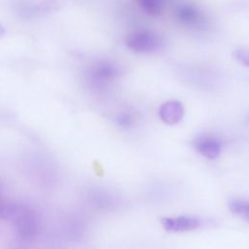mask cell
<instances>
[{
	"instance_id": "cell-11",
	"label": "cell",
	"mask_w": 249,
	"mask_h": 249,
	"mask_svg": "<svg viewBox=\"0 0 249 249\" xmlns=\"http://www.w3.org/2000/svg\"><path fill=\"white\" fill-rule=\"evenodd\" d=\"M117 122L120 125L126 127V126L131 125V124L133 122V118L129 114H123L117 118Z\"/></svg>"
},
{
	"instance_id": "cell-8",
	"label": "cell",
	"mask_w": 249,
	"mask_h": 249,
	"mask_svg": "<svg viewBox=\"0 0 249 249\" xmlns=\"http://www.w3.org/2000/svg\"><path fill=\"white\" fill-rule=\"evenodd\" d=\"M229 208L233 214L248 221L249 218V206L246 199L240 197H232L229 200Z\"/></svg>"
},
{
	"instance_id": "cell-10",
	"label": "cell",
	"mask_w": 249,
	"mask_h": 249,
	"mask_svg": "<svg viewBox=\"0 0 249 249\" xmlns=\"http://www.w3.org/2000/svg\"><path fill=\"white\" fill-rule=\"evenodd\" d=\"M234 56L235 58L242 63L245 66H248L249 63V55H248V52L245 49H238L234 52Z\"/></svg>"
},
{
	"instance_id": "cell-12",
	"label": "cell",
	"mask_w": 249,
	"mask_h": 249,
	"mask_svg": "<svg viewBox=\"0 0 249 249\" xmlns=\"http://www.w3.org/2000/svg\"><path fill=\"white\" fill-rule=\"evenodd\" d=\"M4 34H5V29H4V27L0 24V38H1Z\"/></svg>"
},
{
	"instance_id": "cell-3",
	"label": "cell",
	"mask_w": 249,
	"mask_h": 249,
	"mask_svg": "<svg viewBox=\"0 0 249 249\" xmlns=\"http://www.w3.org/2000/svg\"><path fill=\"white\" fill-rule=\"evenodd\" d=\"M161 225L165 231L170 232H183L197 229L200 226V221L193 216H175L165 217L161 219Z\"/></svg>"
},
{
	"instance_id": "cell-1",
	"label": "cell",
	"mask_w": 249,
	"mask_h": 249,
	"mask_svg": "<svg viewBox=\"0 0 249 249\" xmlns=\"http://www.w3.org/2000/svg\"><path fill=\"white\" fill-rule=\"evenodd\" d=\"M125 45L134 53H149L157 52L161 47V39L153 31L139 30L127 36Z\"/></svg>"
},
{
	"instance_id": "cell-5",
	"label": "cell",
	"mask_w": 249,
	"mask_h": 249,
	"mask_svg": "<svg viewBox=\"0 0 249 249\" xmlns=\"http://www.w3.org/2000/svg\"><path fill=\"white\" fill-rule=\"evenodd\" d=\"M120 71L121 70L116 64L108 61H102L93 66L90 71V78L95 84L102 85L117 78L120 75Z\"/></svg>"
},
{
	"instance_id": "cell-2",
	"label": "cell",
	"mask_w": 249,
	"mask_h": 249,
	"mask_svg": "<svg viewBox=\"0 0 249 249\" xmlns=\"http://www.w3.org/2000/svg\"><path fill=\"white\" fill-rule=\"evenodd\" d=\"M13 223L18 235L23 240L34 238L39 231L40 224L36 212L24 205Z\"/></svg>"
},
{
	"instance_id": "cell-7",
	"label": "cell",
	"mask_w": 249,
	"mask_h": 249,
	"mask_svg": "<svg viewBox=\"0 0 249 249\" xmlns=\"http://www.w3.org/2000/svg\"><path fill=\"white\" fill-rule=\"evenodd\" d=\"M176 17L180 22L186 25H196L200 21L199 11L191 5H182L176 11Z\"/></svg>"
},
{
	"instance_id": "cell-9",
	"label": "cell",
	"mask_w": 249,
	"mask_h": 249,
	"mask_svg": "<svg viewBox=\"0 0 249 249\" xmlns=\"http://www.w3.org/2000/svg\"><path fill=\"white\" fill-rule=\"evenodd\" d=\"M23 205L0 200V219L14 221L19 214Z\"/></svg>"
},
{
	"instance_id": "cell-6",
	"label": "cell",
	"mask_w": 249,
	"mask_h": 249,
	"mask_svg": "<svg viewBox=\"0 0 249 249\" xmlns=\"http://www.w3.org/2000/svg\"><path fill=\"white\" fill-rule=\"evenodd\" d=\"M160 120L167 124H175L179 123L184 116V107L177 100H169L163 103L159 109Z\"/></svg>"
},
{
	"instance_id": "cell-4",
	"label": "cell",
	"mask_w": 249,
	"mask_h": 249,
	"mask_svg": "<svg viewBox=\"0 0 249 249\" xmlns=\"http://www.w3.org/2000/svg\"><path fill=\"white\" fill-rule=\"evenodd\" d=\"M223 144L214 136H201L195 141L196 150L208 160L217 159L222 152Z\"/></svg>"
}]
</instances>
